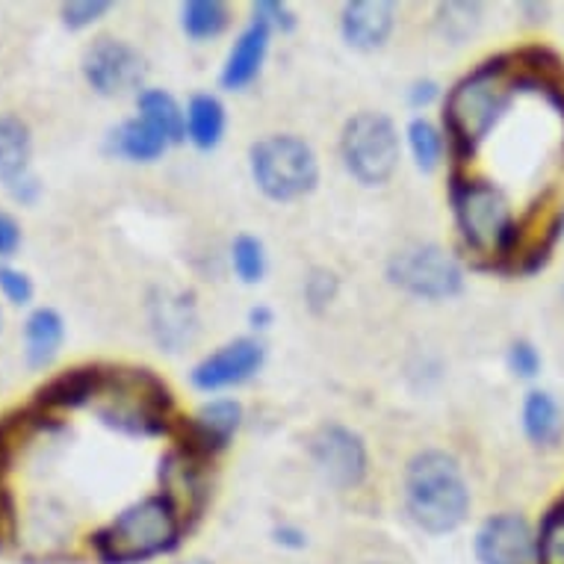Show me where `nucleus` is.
<instances>
[{
    "mask_svg": "<svg viewBox=\"0 0 564 564\" xmlns=\"http://www.w3.org/2000/svg\"><path fill=\"white\" fill-rule=\"evenodd\" d=\"M110 0H72V3H63V21L65 28L84 30L89 28L93 21H98L104 12L110 10Z\"/></svg>",
    "mask_w": 564,
    "mask_h": 564,
    "instance_id": "29",
    "label": "nucleus"
},
{
    "mask_svg": "<svg viewBox=\"0 0 564 564\" xmlns=\"http://www.w3.org/2000/svg\"><path fill=\"white\" fill-rule=\"evenodd\" d=\"M254 21L267 24L269 30L272 28L290 30L293 24H296L293 12H290L284 3H278V0H260V3H254Z\"/></svg>",
    "mask_w": 564,
    "mask_h": 564,
    "instance_id": "33",
    "label": "nucleus"
},
{
    "mask_svg": "<svg viewBox=\"0 0 564 564\" xmlns=\"http://www.w3.org/2000/svg\"><path fill=\"white\" fill-rule=\"evenodd\" d=\"M453 207L467 246L479 254H506L518 240L509 198L500 186L485 181H462L453 186Z\"/></svg>",
    "mask_w": 564,
    "mask_h": 564,
    "instance_id": "5",
    "label": "nucleus"
},
{
    "mask_svg": "<svg viewBox=\"0 0 564 564\" xmlns=\"http://www.w3.org/2000/svg\"><path fill=\"white\" fill-rule=\"evenodd\" d=\"M260 364H263V346L251 337H240V340L219 346L202 364H195L193 384L198 390H223L231 384H242L260 370Z\"/></svg>",
    "mask_w": 564,
    "mask_h": 564,
    "instance_id": "12",
    "label": "nucleus"
},
{
    "mask_svg": "<svg viewBox=\"0 0 564 564\" xmlns=\"http://www.w3.org/2000/svg\"><path fill=\"white\" fill-rule=\"evenodd\" d=\"M393 30V3L388 0H351L343 10V36L351 47L372 51L384 45Z\"/></svg>",
    "mask_w": 564,
    "mask_h": 564,
    "instance_id": "14",
    "label": "nucleus"
},
{
    "mask_svg": "<svg viewBox=\"0 0 564 564\" xmlns=\"http://www.w3.org/2000/svg\"><path fill=\"white\" fill-rule=\"evenodd\" d=\"M269 51V28L260 21H251L249 28L242 30L240 39L234 42L228 63H225L223 84L228 89H242L260 75V65L267 59Z\"/></svg>",
    "mask_w": 564,
    "mask_h": 564,
    "instance_id": "16",
    "label": "nucleus"
},
{
    "mask_svg": "<svg viewBox=\"0 0 564 564\" xmlns=\"http://www.w3.org/2000/svg\"><path fill=\"white\" fill-rule=\"evenodd\" d=\"M249 319L254 328H267V325H272V311H269V307H254L249 314Z\"/></svg>",
    "mask_w": 564,
    "mask_h": 564,
    "instance_id": "39",
    "label": "nucleus"
},
{
    "mask_svg": "<svg viewBox=\"0 0 564 564\" xmlns=\"http://www.w3.org/2000/svg\"><path fill=\"white\" fill-rule=\"evenodd\" d=\"M84 77L98 95L116 98V95L139 89L142 77H145V59L128 42L101 36L86 47Z\"/></svg>",
    "mask_w": 564,
    "mask_h": 564,
    "instance_id": "9",
    "label": "nucleus"
},
{
    "mask_svg": "<svg viewBox=\"0 0 564 564\" xmlns=\"http://www.w3.org/2000/svg\"><path fill=\"white\" fill-rule=\"evenodd\" d=\"M509 367L514 376H520V379H532V376H538V370H541V355H538V349L532 343L518 340L509 349Z\"/></svg>",
    "mask_w": 564,
    "mask_h": 564,
    "instance_id": "32",
    "label": "nucleus"
},
{
    "mask_svg": "<svg viewBox=\"0 0 564 564\" xmlns=\"http://www.w3.org/2000/svg\"><path fill=\"white\" fill-rule=\"evenodd\" d=\"M343 160L361 184H384L399 163V137L381 112H358L343 128Z\"/></svg>",
    "mask_w": 564,
    "mask_h": 564,
    "instance_id": "7",
    "label": "nucleus"
},
{
    "mask_svg": "<svg viewBox=\"0 0 564 564\" xmlns=\"http://www.w3.org/2000/svg\"><path fill=\"white\" fill-rule=\"evenodd\" d=\"M151 325H154L158 340L169 351L184 349L186 343L195 337V332H198V316H195L193 299L184 296V293L160 290L158 296L151 299Z\"/></svg>",
    "mask_w": 564,
    "mask_h": 564,
    "instance_id": "13",
    "label": "nucleus"
},
{
    "mask_svg": "<svg viewBox=\"0 0 564 564\" xmlns=\"http://www.w3.org/2000/svg\"><path fill=\"white\" fill-rule=\"evenodd\" d=\"M181 538V514L166 497H145L93 535L104 564H137L169 553Z\"/></svg>",
    "mask_w": 564,
    "mask_h": 564,
    "instance_id": "3",
    "label": "nucleus"
},
{
    "mask_svg": "<svg viewBox=\"0 0 564 564\" xmlns=\"http://www.w3.org/2000/svg\"><path fill=\"white\" fill-rule=\"evenodd\" d=\"M98 370H72L56 376L39 390V405L45 408H84L93 402Z\"/></svg>",
    "mask_w": 564,
    "mask_h": 564,
    "instance_id": "23",
    "label": "nucleus"
},
{
    "mask_svg": "<svg viewBox=\"0 0 564 564\" xmlns=\"http://www.w3.org/2000/svg\"><path fill=\"white\" fill-rule=\"evenodd\" d=\"M139 119H145L151 128L166 137V142H181L186 133V112H181L177 101L163 89H145L139 93Z\"/></svg>",
    "mask_w": 564,
    "mask_h": 564,
    "instance_id": "20",
    "label": "nucleus"
},
{
    "mask_svg": "<svg viewBox=\"0 0 564 564\" xmlns=\"http://www.w3.org/2000/svg\"><path fill=\"white\" fill-rule=\"evenodd\" d=\"M435 95H437V86L432 84V80H426V84H416L414 93H411V104H414V107H426Z\"/></svg>",
    "mask_w": 564,
    "mask_h": 564,
    "instance_id": "38",
    "label": "nucleus"
},
{
    "mask_svg": "<svg viewBox=\"0 0 564 564\" xmlns=\"http://www.w3.org/2000/svg\"><path fill=\"white\" fill-rule=\"evenodd\" d=\"M562 293H564V288H562Z\"/></svg>",
    "mask_w": 564,
    "mask_h": 564,
    "instance_id": "42",
    "label": "nucleus"
},
{
    "mask_svg": "<svg viewBox=\"0 0 564 564\" xmlns=\"http://www.w3.org/2000/svg\"><path fill=\"white\" fill-rule=\"evenodd\" d=\"M242 420L240 402L234 399H216V402H207V405L193 416L189 423V437H193L195 449L202 453H216L223 446L231 444V437L237 435Z\"/></svg>",
    "mask_w": 564,
    "mask_h": 564,
    "instance_id": "15",
    "label": "nucleus"
},
{
    "mask_svg": "<svg viewBox=\"0 0 564 564\" xmlns=\"http://www.w3.org/2000/svg\"><path fill=\"white\" fill-rule=\"evenodd\" d=\"M169 149V142L163 133L151 128L145 119H128L121 121L119 128L110 133V151L119 154L124 160H133V163H151L158 160L163 151Z\"/></svg>",
    "mask_w": 564,
    "mask_h": 564,
    "instance_id": "18",
    "label": "nucleus"
},
{
    "mask_svg": "<svg viewBox=\"0 0 564 564\" xmlns=\"http://www.w3.org/2000/svg\"><path fill=\"white\" fill-rule=\"evenodd\" d=\"M181 24L193 39H214L228 28V7L219 0H189L181 12Z\"/></svg>",
    "mask_w": 564,
    "mask_h": 564,
    "instance_id": "24",
    "label": "nucleus"
},
{
    "mask_svg": "<svg viewBox=\"0 0 564 564\" xmlns=\"http://www.w3.org/2000/svg\"><path fill=\"white\" fill-rule=\"evenodd\" d=\"M523 429L538 446H553L564 432L558 402L544 390H532L523 402Z\"/></svg>",
    "mask_w": 564,
    "mask_h": 564,
    "instance_id": "21",
    "label": "nucleus"
},
{
    "mask_svg": "<svg viewBox=\"0 0 564 564\" xmlns=\"http://www.w3.org/2000/svg\"><path fill=\"white\" fill-rule=\"evenodd\" d=\"M21 228L12 216L0 214V258H10L12 251L19 249Z\"/></svg>",
    "mask_w": 564,
    "mask_h": 564,
    "instance_id": "35",
    "label": "nucleus"
},
{
    "mask_svg": "<svg viewBox=\"0 0 564 564\" xmlns=\"http://www.w3.org/2000/svg\"><path fill=\"white\" fill-rule=\"evenodd\" d=\"M538 564H564V500L541 523V538L535 544Z\"/></svg>",
    "mask_w": 564,
    "mask_h": 564,
    "instance_id": "26",
    "label": "nucleus"
},
{
    "mask_svg": "<svg viewBox=\"0 0 564 564\" xmlns=\"http://www.w3.org/2000/svg\"><path fill=\"white\" fill-rule=\"evenodd\" d=\"M562 225H564V219H562Z\"/></svg>",
    "mask_w": 564,
    "mask_h": 564,
    "instance_id": "41",
    "label": "nucleus"
},
{
    "mask_svg": "<svg viewBox=\"0 0 564 564\" xmlns=\"http://www.w3.org/2000/svg\"><path fill=\"white\" fill-rule=\"evenodd\" d=\"M518 86V75L502 63L481 65L455 86L446 101V128L464 158L476 154L490 130L500 124L514 101Z\"/></svg>",
    "mask_w": 564,
    "mask_h": 564,
    "instance_id": "1",
    "label": "nucleus"
},
{
    "mask_svg": "<svg viewBox=\"0 0 564 564\" xmlns=\"http://www.w3.org/2000/svg\"><path fill=\"white\" fill-rule=\"evenodd\" d=\"M405 502L420 529L446 535L464 523L470 511V490L453 455L423 453L408 464Z\"/></svg>",
    "mask_w": 564,
    "mask_h": 564,
    "instance_id": "2",
    "label": "nucleus"
},
{
    "mask_svg": "<svg viewBox=\"0 0 564 564\" xmlns=\"http://www.w3.org/2000/svg\"><path fill=\"white\" fill-rule=\"evenodd\" d=\"M251 177L275 202L311 193L319 177L314 151L296 137H267L251 145Z\"/></svg>",
    "mask_w": 564,
    "mask_h": 564,
    "instance_id": "6",
    "label": "nucleus"
},
{
    "mask_svg": "<svg viewBox=\"0 0 564 564\" xmlns=\"http://www.w3.org/2000/svg\"><path fill=\"white\" fill-rule=\"evenodd\" d=\"M408 142H411V151H414L416 166L432 172L437 166V160H441V151H444V139H441L435 124L426 119H414L411 128H408Z\"/></svg>",
    "mask_w": 564,
    "mask_h": 564,
    "instance_id": "25",
    "label": "nucleus"
},
{
    "mask_svg": "<svg viewBox=\"0 0 564 564\" xmlns=\"http://www.w3.org/2000/svg\"><path fill=\"white\" fill-rule=\"evenodd\" d=\"M334 296H337V278L328 269H314L305 281L307 305L314 307V311H323V307L332 305Z\"/></svg>",
    "mask_w": 564,
    "mask_h": 564,
    "instance_id": "30",
    "label": "nucleus"
},
{
    "mask_svg": "<svg viewBox=\"0 0 564 564\" xmlns=\"http://www.w3.org/2000/svg\"><path fill=\"white\" fill-rule=\"evenodd\" d=\"M33 139L19 116H0V181L12 186L28 175Z\"/></svg>",
    "mask_w": 564,
    "mask_h": 564,
    "instance_id": "19",
    "label": "nucleus"
},
{
    "mask_svg": "<svg viewBox=\"0 0 564 564\" xmlns=\"http://www.w3.org/2000/svg\"><path fill=\"white\" fill-rule=\"evenodd\" d=\"M181 564H210V562H204V558H189V562H181Z\"/></svg>",
    "mask_w": 564,
    "mask_h": 564,
    "instance_id": "40",
    "label": "nucleus"
},
{
    "mask_svg": "<svg viewBox=\"0 0 564 564\" xmlns=\"http://www.w3.org/2000/svg\"><path fill=\"white\" fill-rule=\"evenodd\" d=\"M479 3H446L441 7V30H444L446 39H453V42H462L473 33V30L479 28Z\"/></svg>",
    "mask_w": 564,
    "mask_h": 564,
    "instance_id": "28",
    "label": "nucleus"
},
{
    "mask_svg": "<svg viewBox=\"0 0 564 564\" xmlns=\"http://www.w3.org/2000/svg\"><path fill=\"white\" fill-rule=\"evenodd\" d=\"M538 538L520 514H494L476 535L479 564H532Z\"/></svg>",
    "mask_w": 564,
    "mask_h": 564,
    "instance_id": "11",
    "label": "nucleus"
},
{
    "mask_svg": "<svg viewBox=\"0 0 564 564\" xmlns=\"http://www.w3.org/2000/svg\"><path fill=\"white\" fill-rule=\"evenodd\" d=\"M10 189H12V195H15V198H19V202H24V204H30L39 195V184L30 175H24L21 181H15Z\"/></svg>",
    "mask_w": 564,
    "mask_h": 564,
    "instance_id": "36",
    "label": "nucleus"
},
{
    "mask_svg": "<svg viewBox=\"0 0 564 564\" xmlns=\"http://www.w3.org/2000/svg\"><path fill=\"white\" fill-rule=\"evenodd\" d=\"M65 323L54 307H36L24 323V355L33 370H42L54 361L63 346Z\"/></svg>",
    "mask_w": 564,
    "mask_h": 564,
    "instance_id": "17",
    "label": "nucleus"
},
{
    "mask_svg": "<svg viewBox=\"0 0 564 564\" xmlns=\"http://www.w3.org/2000/svg\"><path fill=\"white\" fill-rule=\"evenodd\" d=\"M311 455L323 476L337 488H355L367 473V446L351 429L323 426L311 437Z\"/></svg>",
    "mask_w": 564,
    "mask_h": 564,
    "instance_id": "10",
    "label": "nucleus"
},
{
    "mask_svg": "<svg viewBox=\"0 0 564 564\" xmlns=\"http://www.w3.org/2000/svg\"><path fill=\"white\" fill-rule=\"evenodd\" d=\"M93 411L124 435H160L166 429V384L149 370H98Z\"/></svg>",
    "mask_w": 564,
    "mask_h": 564,
    "instance_id": "4",
    "label": "nucleus"
},
{
    "mask_svg": "<svg viewBox=\"0 0 564 564\" xmlns=\"http://www.w3.org/2000/svg\"><path fill=\"white\" fill-rule=\"evenodd\" d=\"M15 538V502L7 485H0V550Z\"/></svg>",
    "mask_w": 564,
    "mask_h": 564,
    "instance_id": "34",
    "label": "nucleus"
},
{
    "mask_svg": "<svg viewBox=\"0 0 564 564\" xmlns=\"http://www.w3.org/2000/svg\"><path fill=\"white\" fill-rule=\"evenodd\" d=\"M388 275L408 293L423 299H449L464 284L462 267L437 246H411L390 258Z\"/></svg>",
    "mask_w": 564,
    "mask_h": 564,
    "instance_id": "8",
    "label": "nucleus"
},
{
    "mask_svg": "<svg viewBox=\"0 0 564 564\" xmlns=\"http://www.w3.org/2000/svg\"><path fill=\"white\" fill-rule=\"evenodd\" d=\"M225 133V107L214 95H195L186 107V137L198 149H216Z\"/></svg>",
    "mask_w": 564,
    "mask_h": 564,
    "instance_id": "22",
    "label": "nucleus"
},
{
    "mask_svg": "<svg viewBox=\"0 0 564 564\" xmlns=\"http://www.w3.org/2000/svg\"><path fill=\"white\" fill-rule=\"evenodd\" d=\"M275 541L278 544H284V546H305L307 544V538H305V532H299V529H293V527H281V529H275Z\"/></svg>",
    "mask_w": 564,
    "mask_h": 564,
    "instance_id": "37",
    "label": "nucleus"
},
{
    "mask_svg": "<svg viewBox=\"0 0 564 564\" xmlns=\"http://www.w3.org/2000/svg\"><path fill=\"white\" fill-rule=\"evenodd\" d=\"M234 269L246 284H254L267 272V254H263V242L254 237H237L231 249Z\"/></svg>",
    "mask_w": 564,
    "mask_h": 564,
    "instance_id": "27",
    "label": "nucleus"
},
{
    "mask_svg": "<svg viewBox=\"0 0 564 564\" xmlns=\"http://www.w3.org/2000/svg\"><path fill=\"white\" fill-rule=\"evenodd\" d=\"M0 293L12 305H28L33 299V281L21 269L0 267Z\"/></svg>",
    "mask_w": 564,
    "mask_h": 564,
    "instance_id": "31",
    "label": "nucleus"
}]
</instances>
